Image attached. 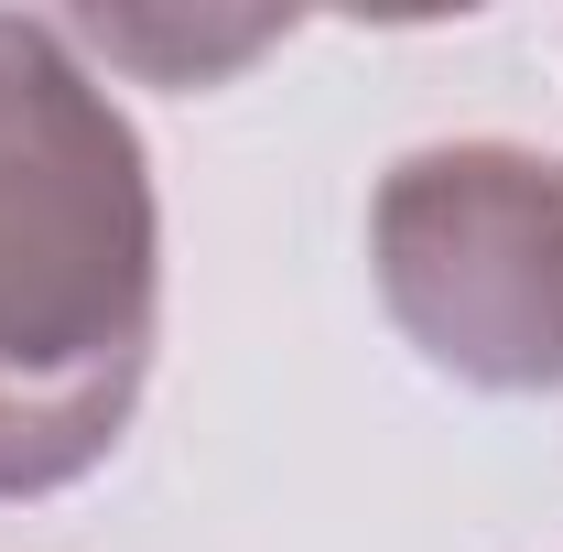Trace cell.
Listing matches in <instances>:
<instances>
[{
  "label": "cell",
  "instance_id": "1",
  "mask_svg": "<svg viewBox=\"0 0 563 552\" xmlns=\"http://www.w3.org/2000/svg\"><path fill=\"white\" fill-rule=\"evenodd\" d=\"M163 336L141 131L66 22L0 11V498H55L131 433Z\"/></svg>",
  "mask_w": 563,
  "mask_h": 552
},
{
  "label": "cell",
  "instance_id": "2",
  "mask_svg": "<svg viewBox=\"0 0 563 552\" xmlns=\"http://www.w3.org/2000/svg\"><path fill=\"white\" fill-rule=\"evenodd\" d=\"M368 272L390 325L466 390H563V163L520 141H433L379 174Z\"/></svg>",
  "mask_w": 563,
  "mask_h": 552
},
{
  "label": "cell",
  "instance_id": "3",
  "mask_svg": "<svg viewBox=\"0 0 563 552\" xmlns=\"http://www.w3.org/2000/svg\"><path fill=\"white\" fill-rule=\"evenodd\" d=\"M66 44H98V55H131V66H163L174 87H207V76L250 66L261 44H282V22H228V33H185V22H66Z\"/></svg>",
  "mask_w": 563,
  "mask_h": 552
}]
</instances>
